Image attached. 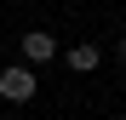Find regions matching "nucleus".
Here are the masks:
<instances>
[{"mask_svg": "<svg viewBox=\"0 0 126 120\" xmlns=\"http://www.w3.org/2000/svg\"><path fill=\"white\" fill-rule=\"evenodd\" d=\"M120 63H126V40H120Z\"/></svg>", "mask_w": 126, "mask_h": 120, "instance_id": "4", "label": "nucleus"}, {"mask_svg": "<svg viewBox=\"0 0 126 120\" xmlns=\"http://www.w3.org/2000/svg\"><path fill=\"white\" fill-rule=\"evenodd\" d=\"M23 57H29V63H52V57H57V40L46 29H29L23 34Z\"/></svg>", "mask_w": 126, "mask_h": 120, "instance_id": "2", "label": "nucleus"}, {"mask_svg": "<svg viewBox=\"0 0 126 120\" xmlns=\"http://www.w3.org/2000/svg\"><path fill=\"white\" fill-rule=\"evenodd\" d=\"M0 97H6V103H29L34 97V69L29 63H6L0 69Z\"/></svg>", "mask_w": 126, "mask_h": 120, "instance_id": "1", "label": "nucleus"}, {"mask_svg": "<svg viewBox=\"0 0 126 120\" xmlns=\"http://www.w3.org/2000/svg\"><path fill=\"white\" fill-rule=\"evenodd\" d=\"M63 63H69V69H75V74H92V69H97V63H103V57H97V46H75V52H69V57H63Z\"/></svg>", "mask_w": 126, "mask_h": 120, "instance_id": "3", "label": "nucleus"}]
</instances>
